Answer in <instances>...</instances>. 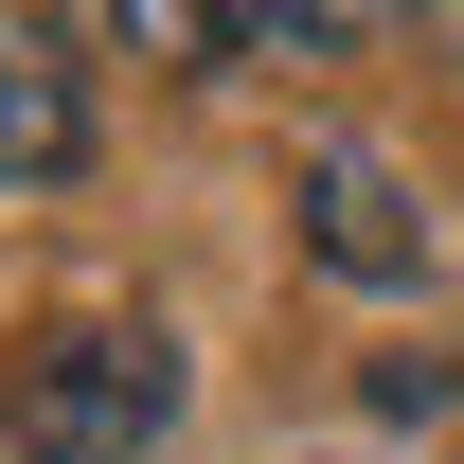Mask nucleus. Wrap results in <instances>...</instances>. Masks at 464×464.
Here are the masks:
<instances>
[{
    "mask_svg": "<svg viewBox=\"0 0 464 464\" xmlns=\"http://www.w3.org/2000/svg\"><path fill=\"white\" fill-rule=\"evenodd\" d=\"M161 429H179V340L143 304H90L0 375V464H143Z\"/></svg>",
    "mask_w": 464,
    "mask_h": 464,
    "instance_id": "obj_1",
    "label": "nucleus"
},
{
    "mask_svg": "<svg viewBox=\"0 0 464 464\" xmlns=\"http://www.w3.org/2000/svg\"><path fill=\"white\" fill-rule=\"evenodd\" d=\"M304 250L340 286H429V215H411V179L375 143H304Z\"/></svg>",
    "mask_w": 464,
    "mask_h": 464,
    "instance_id": "obj_2",
    "label": "nucleus"
},
{
    "mask_svg": "<svg viewBox=\"0 0 464 464\" xmlns=\"http://www.w3.org/2000/svg\"><path fill=\"white\" fill-rule=\"evenodd\" d=\"M0 179H18V197L90 179V72H72V18H18V0H0Z\"/></svg>",
    "mask_w": 464,
    "mask_h": 464,
    "instance_id": "obj_3",
    "label": "nucleus"
}]
</instances>
